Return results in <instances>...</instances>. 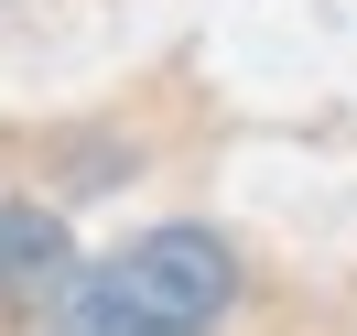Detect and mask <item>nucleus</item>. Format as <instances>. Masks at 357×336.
<instances>
[{
	"label": "nucleus",
	"instance_id": "f257e3e1",
	"mask_svg": "<svg viewBox=\"0 0 357 336\" xmlns=\"http://www.w3.org/2000/svg\"><path fill=\"white\" fill-rule=\"evenodd\" d=\"M87 293H109L119 314H141V326H162V336H217L227 314H238V239L206 228V217H162V228H141V239L98 249Z\"/></svg>",
	"mask_w": 357,
	"mask_h": 336
},
{
	"label": "nucleus",
	"instance_id": "f03ea898",
	"mask_svg": "<svg viewBox=\"0 0 357 336\" xmlns=\"http://www.w3.org/2000/svg\"><path fill=\"white\" fill-rule=\"evenodd\" d=\"M76 239H66V206L44 196H0V304H44V293H76Z\"/></svg>",
	"mask_w": 357,
	"mask_h": 336
},
{
	"label": "nucleus",
	"instance_id": "7ed1b4c3",
	"mask_svg": "<svg viewBox=\"0 0 357 336\" xmlns=\"http://www.w3.org/2000/svg\"><path fill=\"white\" fill-rule=\"evenodd\" d=\"M44 336H162V326H141V314H119L109 293H87V271H76V293H54Z\"/></svg>",
	"mask_w": 357,
	"mask_h": 336
}]
</instances>
